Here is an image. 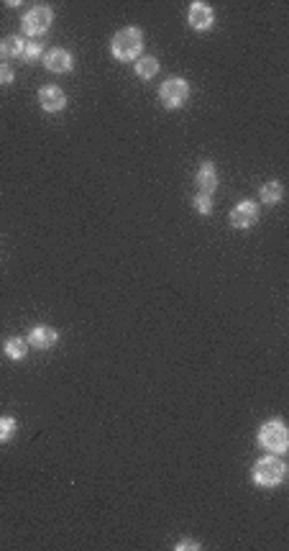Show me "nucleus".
<instances>
[{
	"instance_id": "obj_1",
	"label": "nucleus",
	"mask_w": 289,
	"mask_h": 551,
	"mask_svg": "<svg viewBox=\"0 0 289 551\" xmlns=\"http://www.w3.org/2000/svg\"><path fill=\"white\" fill-rule=\"evenodd\" d=\"M111 51L118 62L138 60V57H141V51H144V34H141V28H136V26H126V28H120L118 34L113 36Z\"/></svg>"
},
{
	"instance_id": "obj_2",
	"label": "nucleus",
	"mask_w": 289,
	"mask_h": 551,
	"mask_svg": "<svg viewBox=\"0 0 289 551\" xmlns=\"http://www.w3.org/2000/svg\"><path fill=\"white\" fill-rule=\"evenodd\" d=\"M259 446L266 449L269 454H284L289 446V431L287 426L281 423L279 418H274V421H266L261 428H259Z\"/></svg>"
},
{
	"instance_id": "obj_3",
	"label": "nucleus",
	"mask_w": 289,
	"mask_h": 551,
	"mask_svg": "<svg viewBox=\"0 0 289 551\" xmlns=\"http://www.w3.org/2000/svg\"><path fill=\"white\" fill-rule=\"evenodd\" d=\"M284 475H287V466L281 462L277 454L274 457H264L259 459L251 469V477L259 487H277V484L284 482Z\"/></svg>"
},
{
	"instance_id": "obj_4",
	"label": "nucleus",
	"mask_w": 289,
	"mask_h": 551,
	"mask_svg": "<svg viewBox=\"0 0 289 551\" xmlns=\"http://www.w3.org/2000/svg\"><path fill=\"white\" fill-rule=\"evenodd\" d=\"M159 100H162L164 108H169V110L182 108V105L189 100V82L185 77H169V80L162 82V87H159Z\"/></svg>"
},
{
	"instance_id": "obj_5",
	"label": "nucleus",
	"mask_w": 289,
	"mask_h": 551,
	"mask_svg": "<svg viewBox=\"0 0 289 551\" xmlns=\"http://www.w3.org/2000/svg\"><path fill=\"white\" fill-rule=\"evenodd\" d=\"M51 21H54V10H51L49 6H34V8H31L24 16L21 26H24V34L41 36V34H46V31H49Z\"/></svg>"
},
{
	"instance_id": "obj_6",
	"label": "nucleus",
	"mask_w": 289,
	"mask_h": 551,
	"mask_svg": "<svg viewBox=\"0 0 289 551\" xmlns=\"http://www.w3.org/2000/svg\"><path fill=\"white\" fill-rule=\"evenodd\" d=\"M44 64H46V69L54 72V75H67V72H72V67H75V57H72V51L57 46V49H49L44 54Z\"/></svg>"
},
{
	"instance_id": "obj_7",
	"label": "nucleus",
	"mask_w": 289,
	"mask_h": 551,
	"mask_svg": "<svg viewBox=\"0 0 289 551\" xmlns=\"http://www.w3.org/2000/svg\"><path fill=\"white\" fill-rule=\"evenodd\" d=\"M39 105L46 113H59V110L67 108V95L59 85H44L39 90Z\"/></svg>"
},
{
	"instance_id": "obj_8",
	"label": "nucleus",
	"mask_w": 289,
	"mask_h": 551,
	"mask_svg": "<svg viewBox=\"0 0 289 551\" xmlns=\"http://www.w3.org/2000/svg\"><path fill=\"white\" fill-rule=\"evenodd\" d=\"M256 220H259V205L254 200H241L233 211H230V223L236 229H251Z\"/></svg>"
},
{
	"instance_id": "obj_9",
	"label": "nucleus",
	"mask_w": 289,
	"mask_h": 551,
	"mask_svg": "<svg viewBox=\"0 0 289 551\" xmlns=\"http://www.w3.org/2000/svg\"><path fill=\"white\" fill-rule=\"evenodd\" d=\"M187 21H189V26H192L195 31H207V28L215 24V13H213V8H210L207 3H203V0H195V3L189 6Z\"/></svg>"
},
{
	"instance_id": "obj_10",
	"label": "nucleus",
	"mask_w": 289,
	"mask_h": 551,
	"mask_svg": "<svg viewBox=\"0 0 289 551\" xmlns=\"http://www.w3.org/2000/svg\"><path fill=\"white\" fill-rule=\"evenodd\" d=\"M26 341H28V347L44 351V349H51L59 341V333H57V329H51V326H36V329H31Z\"/></svg>"
},
{
	"instance_id": "obj_11",
	"label": "nucleus",
	"mask_w": 289,
	"mask_h": 551,
	"mask_svg": "<svg viewBox=\"0 0 289 551\" xmlns=\"http://www.w3.org/2000/svg\"><path fill=\"white\" fill-rule=\"evenodd\" d=\"M215 187H218V175H215V164L213 161H203L200 170H197V190L203 195H213Z\"/></svg>"
},
{
	"instance_id": "obj_12",
	"label": "nucleus",
	"mask_w": 289,
	"mask_h": 551,
	"mask_svg": "<svg viewBox=\"0 0 289 551\" xmlns=\"http://www.w3.org/2000/svg\"><path fill=\"white\" fill-rule=\"evenodd\" d=\"M0 57H3V60L24 57V39H21V36H6V39L0 42Z\"/></svg>"
},
{
	"instance_id": "obj_13",
	"label": "nucleus",
	"mask_w": 289,
	"mask_h": 551,
	"mask_svg": "<svg viewBox=\"0 0 289 551\" xmlns=\"http://www.w3.org/2000/svg\"><path fill=\"white\" fill-rule=\"evenodd\" d=\"M6 356L8 359H13V362H21V359H26V351H28V341L18 339V336H10L8 341H6Z\"/></svg>"
},
{
	"instance_id": "obj_14",
	"label": "nucleus",
	"mask_w": 289,
	"mask_h": 551,
	"mask_svg": "<svg viewBox=\"0 0 289 551\" xmlns=\"http://www.w3.org/2000/svg\"><path fill=\"white\" fill-rule=\"evenodd\" d=\"M259 195H261V200L269 205H277L281 200V195H284V185L281 182H266V185H261V190H259Z\"/></svg>"
},
{
	"instance_id": "obj_15",
	"label": "nucleus",
	"mask_w": 289,
	"mask_h": 551,
	"mask_svg": "<svg viewBox=\"0 0 289 551\" xmlns=\"http://www.w3.org/2000/svg\"><path fill=\"white\" fill-rule=\"evenodd\" d=\"M159 72V60L156 57H138L136 60V75L141 80H151Z\"/></svg>"
},
{
	"instance_id": "obj_16",
	"label": "nucleus",
	"mask_w": 289,
	"mask_h": 551,
	"mask_svg": "<svg viewBox=\"0 0 289 551\" xmlns=\"http://www.w3.org/2000/svg\"><path fill=\"white\" fill-rule=\"evenodd\" d=\"M18 433V423L13 416H0V444H8Z\"/></svg>"
},
{
	"instance_id": "obj_17",
	"label": "nucleus",
	"mask_w": 289,
	"mask_h": 551,
	"mask_svg": "<svg viewBox=\"0 0 289 551\" xmlns=\"http://www.w3.org/2000/svg\"><path fill=\"white\" fill-rule=\"evenodd\" d=\"M44 57V46H41V42H28V44H24V60L26 62H31V64H34V62H39Z\"/></svg>"
},
{
	"instance_id": "obj_18",
	"label": "nucleus",
	"mask_w": 289,
	"mask_h": 551,
	"mask_svg": "<svg viewBox=\"0 0 289 551\" xmlns=\"http://www.w3.org/2000/svg\"><path fill=\"white\" fill-rule=\"evenodd\" d=\"M192 205H195V208L200 213H203V216H207V213L213 211V198H210V195H203V193H197V195L192 198Z\"/></svg>"
},
{
	"instance_id": "obj_19",
	"label": "nucleus",
	"mask_w": 289,
	"mask_h": 551,
	"mask_svg": "<svg viewBox=\"0 0 289 551\" xmlns=\"http://www.w3.org/2000/svg\"><path fill=\"white\" fill-rule=\"evenodd\" d=\"M8 82H13V69L10 64H0V85H8Z\"/></svg>"
},
{
	"instance_id": "obj_20",
	"label": "nucleus",
	"mask_w": 289,
	"mask_h": 551,
	"mask_svg": "<svg viewBox=\"0 0 289 551\" xmlns=\"http://www.w3.org/2000/svg\"><path fill=\"white\" fill-rule=\"evenodd\" d=\"M185 549H200V543L192 541V539H182V541L177 543V551H185Z\"/></svg>"
}]
</instances>
